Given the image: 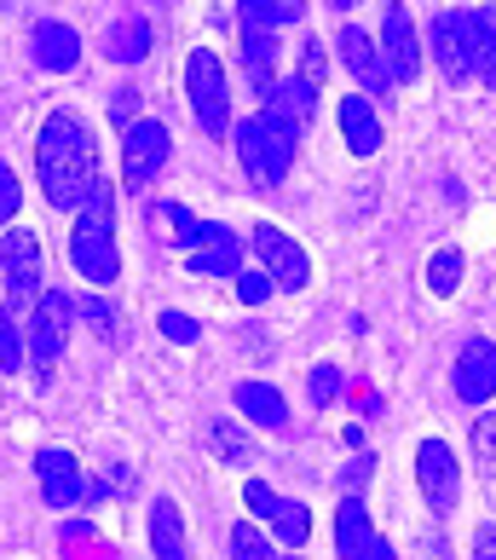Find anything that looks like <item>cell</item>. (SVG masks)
<instances>
[{
	"label": "cell",
	"instance_id": "cell-1",
	"mask_svg": "<svg viewBox=\"0 0 496 560\" xmlns=\"http://www.w3.org/2000/svg\"><path fill=\"white\" fill-rule=\"evenodd\" d=\"M93 133L87 121L70 116V110H52L40 121V139H35V174L47 185V202L52 209H81L93 191Z\"/></svg>",
	"mask_w": 496,
	"mask_h": 560
},
{
	"label": "cell",
	"instance_id": "cell-2",
	"mask_svg": "<svg viewBox=\"0 0 496 560\" xmlns=\"http://www.w3.org/2000/svg\"><path fill=\"white\" fill-rule=\"evenodd\" d=\"M295 139L300 133H288L283 121H272L265 110L237 128V162H243V174L255 191H277L288 179V168H295Z\"/></svg>",
	"mask_w": 496,
	"mask_h": 560
},
{
	"label": "cell",
	"instance_id": "cell-3",
	"mask_svg": "<svg viewBox=\"0 0 496 560\" xmlns=\"http://www.w3.org/2000/svg\"><path fill=\"white\" fill-rule=\"evenodd\" d=\"M185 93H191V116L209 139H220L232 128V93H225V70L209 47H197L185 58Z\"/></svg>",
	"mask_w": 496,
	"mask_h": 560
},
{
	"label": "cell",
	"instance_id": "cell-4",
	"mask_svg": "<svg viewBox=\"0 0 496 560\" xmlns=\"http://www.w3.org/2000/svg\"><path fill=\"white\" fill-rule=\"evenodd\" d=\"M70 260H75V272L87 278L93 289L116 283V278H121L116 220H110V214H93V209H81V220H75V237H70Z\"/></svg>",
	"mask_w": 496,
	"mask_h": 560
},
{
	"label": "cell",
	"instance_id": "cell-5",
	"mask_svg": "<svg viewBox=\"0 0 496 560\" xmlns=\"http://www.w3.org/2000/svg\"><path fill=\"white\" fill-rule=\"evenodd\" d=\"M70 318H75V301L64 295V289H40L35 318H29V364L35 370H52L58 364L64 336H70Z\"/></svg>",
	"mask_w": 496,
	"mask_h": 560
},
{
	"label": "cell",
	"instance_id": "cell-6",
	"mask_svg": "<svg viewBox=\"0 0 496 560\" xmlns=\"http://www.w3.org/2000/svg\"><path fill=\"white\" fill-rule=\"evenodd\" d=\"M248 243H255V255H260L265 272H272L277 289H306V283H312V260H306V248L288 232H277V225H255Z\"/></svg>",
	"mask_w": 496,
	"mask_h": 560
},
{
	"label": "cell",
	"instance_id": "cell-7",
	"mask_svg": "<svg viewBox=\"0 0 496 560\" xmlns=\"http://www.w3.org/2000/svg\"><path fill=\"white\" fill-rule=\"evenodd\" d=\"M416 480L433 514H450L457 509V491H462V468H457V451L445 440H422L416 445Z\"/></svg>",
	"mask_w": 496,
	"mask_h": 560
},
{
	"label": "cell",
	"instance_id": "cell-8",
	"mask_svg": "<svg viewBox=\"0 0 496 560\" xmlns=\"http://www.w3.org/2000/svg\"><path fill=\"white\" fill-rule=\"evenodd\" d=\"M450 387H457L462 405H491L496 399V341L468 336L457 364H450Z\"/></svg>",
	"mask_w": 496,
	"mask_h": 560
},
{
	"label": "cell",
	"instance_id": "cell-9",
	"mask_svg": "<svg viewBox=\"0 0 496 560\" xmlns=\"http://www.w3.org/2000/svg\"><path fill=\"white\" fill-rule=\"evenodd\" d=\"M381 58H387V75L399 81V88H410V81L422 75V35L416 24H410V12L392 0L387 18H381Z\"/></svg>",
	"mask_w": 496,
	"mask_h": 560
},
{
	"label": "cell",
	"instance_id": "cell-10",
	"mask_svg": "<svg viewBox=\"0 0 496 560\" xmlns=\"http://www.w3.org/2000/svg\"><path fill=\"white\" fill-rule=\"evenodd\" d=\"M162 162H168V128H162V121H133V128H121V179L151 185Z\"/></svg>",
	"mask_w": 496,
	"mask_h": 560
},
{
	"label": "cell",
	"instance_id": "cell-11",
	"mask_svg": "<svg viewBox=\"0 0 496 560\" xmlns=\"http://www.w3.org/2000/svg\"><path fill=\"white\" fill-rule=\"evenodd\" d=\"M0 283L12 289V301H40V243L24 225L0 243Z\"/></svg>",
	"mask_w": 496,
	"mask_h": 560
},
{
	"label": "cell",
	"instance_id": "cell-12",
	"mask_svg": "<svg viewBox=\"0 0 496 560\" xmlns=\"http://www.w3.org/2000/svg\"><path fill=\"white\" fill-rule=\"evenodd\" d=\"M35 480H40V497H47L52 509H75L81 497H87V486H81V463L70 451H58V445H47L35 456Z\"/></svg>",
	"mask_w": 496,
	"mask_h": 560
},
{
	"label": "cell",
	"instance_id": "cell-13",
	"mask_svg": "<svg viewBox=\"0 0 496 560\" xmlns=\"http://www.w3.org/2000/svg\"><path fill=\"white\" fill-rule=\"evenodd\" d=\"M260 110L272 121H283L288 133H306V121H312V110H318V88L306 75H288V81H277V88L260 98Z\"/></svg>",
	"mask_w": 496,
	"mask_h": 560
},
{
	"label": "cell",
	"instance_id": "cell-14",
	"mask_svg": "<svg viewBox=\"0 0 496 560\" xmlns=\"http://www.w3.org/2000/svg\"><path fill=\"white\" fill-rule=\"evenodd\" d=\"M335 47H341V65L364 81V93H387L392 75H387V58H381V40H376V35H364V30L346 24Z\"/></svg>",
	"mask_w": 496,
	"mask_h": 560
},
{
	"label": "cell",
	"instance_id": "cell-15",
	"mask_svg": "<svg viewBox=\"0 0 496 560\" xmlns=\"http://www.w3.org/2000/svg\"><path fill=\"white\" fill-rule=\"evenodd\" d=\"M376 549H381V537L369 526V509L358 497H346L335 509V560H376Z\"/></svg>",
	"mask_w": 496,
	"mask_h": 560
},
{
	"label": "cell",
	"instance_id": "cell-16",
	"mask_svg": "<svg viewBox=\"0 0 496 560\" xmlns=\"http://www.w3.org/2000/svg\"><path fill=\"white\" fill-rule=\"evenodd\" d=\"M29 52L47 75H64V70L81 65V35L70 24H58V18H47V24H35V35H29Z\"/></svg>",
	"mask_w": 496,
	"mask_h": 560
},
{
	"label": "cell",
	"instance_id": "cell-17",
	"mask_svg": "<svg viewBox=\"0 0 496 560\" xmlns=\"http://www.w3.org/2000/svg\"><path fill=\"white\" fill-rule=\"evenodd\" d=\"M151 232H162V237L179 243V248H202V243L225 237V225L197 220L191 209H179V202H151Z\"/></svg>",
	"mask_w": 496,
	"mask_h": 560
},
{
	"label": "cell",
	"instance_id": "cell-18",
	"mask_svg": "<svg viewBox=\"0 0 496 560\" xmlns=\"http://www.w3.org/2000/svg\"><path fill=\"white\" fill-rule=\"evenodd\" d=\"M427 47H433V65L445 70V81H468V75H473L468 40H462V12H439V18H433Z\"/></svg>",
	"mask_w": 496,
	"mask_h": 560
},
{
	"label": "cell",
	"instance_id": "cell-19",
	"mask_svg": "<svg viewBox=\"0 0 496 560\" xmlns=\"http://www.w3.org/2000/svg\"><path fill=\"white\" fill-rule=\"evenodd\" d=\"M462 40H468V65L480 75V88H496V18L485 7L462 12Z\"/></svg>",
	"mask_w": 496,
	"mask_h": 560
},
{
	"label": "cell",
	"instance_id": "cell-20",
	"mask_svg": "<svg viewBox=\"0 0 496 560\" xmlns=\"http://www.w3.org/2000/svg\"><path fill=\"white\" fill-rule=\"evenodd\" d=\"M341 139H346L353 156H376L381 151V116H376V105H369L364 93L341 98Z\"/></svg>",
	"mask_w": 496,
	"mask_h": 560
},
{
	"label": "cell",
	"instance_id": "cell-21",
	"mask_svg": "<svg viewBox=\"0 0 496 560\" xmlns=\"http://www.w3.org/2000/svg\"><path fill=\"white\" fill-rule=\"evenodd\" d=\"M277 30H243V75H248V93H272L277 88Z\"/></svg>",
	"mask_w": 496,
	"mask_h": 560
},
{
	"label": "cell",
	"instance_id": "cell-22",
	"mask_svg": "<svg viewBox=\"0 0 496 560\" xmlns=\"http://www.w3.org/2000/svg\"><path fill=\"white\" fill-rule=\"evenodd\" d=\"M151 40H156L151 18H116L105 30V58L110 65H139V58L151 52Z\"/></svg>",
	"mask_w": 496,
	"mask_h": 560
},
{
	"label": "cell",
	"instance_id": "cell-23",
	"mask_svg": "<svg viewBox=\"0 0 496 560\" xmlns=\"http://www.w3.org/2000/svg\"><path fill=\"white\" fill-rule=\"evenodd\" d=\"M237 272H243V237L237 232L191 248V278H237Z\"/></svg>",
	"mask_w": 496,
	"mask_h": 560
},
{
	"label": "cell",
	"instance_id": "cell-24",
	"mask_svg": "<svg viewBox=\"0 0 496 560\" xmlns=\"http://www.w3.org/2000/svg\"><path fill=\"white\" fill-rule=\"evenodd\" d=\"M237 410L248 422H260V428H283L288 422V405H283V393L277 387H265V382H237Z\"/></svg>",
	"mask_w": 496,
	"mask_h": 560
},
{
	"label": "cell",
	"instance_id": "cell-25",
	"mask_svg": "<svg viewBox=\"0 0 496 560\" xmlns=\"http://www.w3.org/2000/svg\"><path fill=\"white\" fill-rule=\"evenodd\" d=\"M151 549H156V560H191V555H185L179 509L168 503V497H156V509H151Z\"/></svg>",
	"mask_w": 496,
	"mask_h": 560
},
{
	"label": "cell",
	"instance_id": "cell-26",
	"mask_svg": "<svg viewBox=\"0 0 496 560\" xmlns=\"http://www.w3.org/2000/svg\"><path fill=\"white\" fill-rule=\"evenodd\" d=\"M243 12V30H283V24H300L306 0H237Z\"/></svg>",
	"mask_w": 496,
	"mask_h": 560
},
{
	"label": "cell",
	"instance_id": "cell-27",
	"mask_svg": "<svg viewBox=\"0 0 496 560\" xmlns=\"http://www.w3.org/2000/svg\"><path fill=\"white\" fill-rule=\"evenodd\" d=\"M209 451L220 456V463H237V468H248L255 463V440L232 422V417H220V422H209Z\"/></svg>",
	"mask_w": 496,
	"mask_h": 560
},
{
	"label": "cell",
	"instance_id": "cell-28",
	"mask_svg": "<svg viewBox=\"0 0 496 560\" xmlns=\"http://www.w3.org/2000/svg\"><path fill=\"white\" fill-rule=\"evenodd\" d=\"M457 283H462V248H439L427 260V289L433 295H457Z\"/></svg>",
	"mask_w": 496,
	"mask_h": 560
},
{
	"label": "cell",
	"instance_id": "cell-29",
	"mask_svg": "<svg viewBox=\"0 0 496 560\" xmlns=\"http://www.w3.org/2000/svg\"><path fill=\"white\" fill-rule=\"evenodd\" d=\"M29 359V329H17V313L0 306V370H17Z\"/></svg>",
	"mask_w": 496,
	"mask_h": 560
},
{
	"label": "cell",
	"instance_id": "cell-30",
	"mask_svg": "<svg viewBox=\"0 0 496 560\" xmlns=\"http://www.w3.org/2000/svg\"><path fill=\"white\" fill-rule=\"evenodd\" d=\"M272 526H277V537H283L288 549H300L306 537H312V514H306V503H288V497H283V509H277Z\"/></svg>",
	"mask_w": 496,
	"mask_h": 560
},
{
	"label": "cell",
	"instance_id": "cell-31",
	"mask_svg": "<svg viewBox=\"0 0 496 560\" xmlns=\"http://www.w3.org/2000/svg\"><path fill=\"white\" fill-rule=\"evenodd\" d=\"M243 509L255 514V521H277V509H283V497L265 486V480H248L243 486Z\"/></svg>",
	"mask_w": 496,
	"mask_h": 560
},
{
	"label": "cell",
	"instance_id": "cell-32",
	"mask_svg": "<svg viewBox=\"0 0 496 560\" xmlns=\"http://www.w3.org/2000/svg\"><path fill=\"white\" fill-rule=\"evenodd\" d=\"M232 560H277V555H272V544H265L255 526L243 521V526H232Z\"/></svg>",
	"mask_w": 496,
	"mask_h": 560
},
{
	"label": "cell",
	"instance_id": "cell-33",
	"mask_svg": "<svg viewBox=\"0 0 496 560\" xmlns=\"http://www.w3.org/2000/svg\"><path fill=\"white\" fill-rule=\"evenodd\" d=\"M335 393H341V370H335V364H312V376H306V399L329 405Z\"/></svg>",
	"mask_w": 496,
	"mask_h": 560
},
{
	"label": "cell",
	"instance_id": "cell-34",
	"mask_svg": "<svg viewBox=\"0 0 496 560\" xmlns=\"http://www.w3.org/2000/svg\"><path fill=\"white\" fill-rule=\"evenodd\" d=\"M272 272H237V295H243V306H265L272 301Z\"/></svg>",
	"mask_w": 496,
	"mask_h": 560
},
{
	"label": "cell",
	"instance_id": "cell-35",
	"mask_svg": "<svg viewBox=\"0 0 496 560\" xmlns=\"http://www.w3.org/2000/svg\"><path fill=\"white\" fill-rule=\"evenodd\" d=\"M156 329H162L168 341H179V347H191V341L202 336V324H197L191 313H162V318H156Z\"/></svg>",
	"mask_w": 496,
	"mask_h": 560
},
{
	"label": "cell",
	"instance_id": "cell-36",
	"mask_svg": "<svg viewBox=\"0 0 496 560\" xmlns=\"http://www.w3.org/2000/svg\"><path fill=\"white\" fill-rule=\"evenodd\" d=\"M17 220V174L0 162V225H12Z\"/></svg>",
	"mask_w": 496,
	"mask_h": 560
},
{
	"label": "cell",
	"instance_id": "cell-37",
	"mask_svg": "<svg viewBox=\"0 0 496 560\" xmlns=\"http://www.w3.org/2000/svg\"><path fill=\"white\" fill-rule=\"evenodd\" d=\"M473 456H480V463H485V456H496V417H485L480 428H473Z\"/></svg>",
	"mask_w": 496,
	"mask_h": 560
},
{
	"label": "cell",
	"instance_id": "cell-38",
	"mask_svg": "<svg viewBox=\"0 0 496 560\" xmlns=\"http://www.w3.org/2000/svg\"><path fill=\"white\" fill-rule=\"evenodd\" d=\"M81 313H87V324L98 329V336H110V324H116V318H110V306H105V301H87Z\"/></svg>",
	"mask_w": 496,
	"mask_h": 560
},
{
	"label": "cell",
	"instance_id": "cell-39",
	"mask_svg": "<svg viewBox=\"0 0 496 560\" xmlns=\"http://www.w3.org/2000/svg\"><path fill=\"white\" fill-rule=\"evenodd\" d=\"M473 560H496V526L473 532Z\"/></svg>",
	"mask_w": 496,
	"mask_h": 560
},
{
	"label": "cell",
	"instance_id": "cell-40",
	"mask_svg": "<svg viewBox=\"0 0 496 560\" xmlns=\"http://www.w3.org/2000/svg\"><path fill=\"white\" fill-rule=\"evenodd\" d=\"M300 75L312 81V88L323 81V47H318V40H306V70H300Z\"/></svg>",
	"mask_w": 496,
	"mask_h": 560
},
{
	"label": "cell",
	"instance_id": "cell-41",
	"mask_svg": "<svg viewBox=\"0 0 496 560\" xmlns=\"http://www.w3.org/2000/svg\"><path fill=\"white\" fill-rule=\"evenodd\" d=\"M133 110H139V93L121 88V93H116V121H121V128H133Z\"/></svg>",
	"mask_w": 496,
	"mask_h": 560
},
{
	"label": "cell",
	"instance_id": "cell-42",
	"mask_svg": "<svg viewBox=\"0 0 496 560\" xmlns=\"http://www.w3.org/2000/svg\"><path fill=\"white\" fill-rule=\"evenodd\" d=\"M364 480H369V456H358V463H353V468H346V486H353V491H358Z\"/></svg>",
	"mask_w": 496,
	"mask_h": 560
},
{
	"label": "cell",
	"instance_id": "cell-43",
	"mask_svg": "<svg viewBox=\"0 0 496 560\" xmlns=\"http://www.w3.org/2000/svg\"><path fill=\"white\" fill-rule=\"evenodd\" d=\"M376 560H399V555H392V549H387V544H381V549H376Z\"/></svg>",
	"mask_w": 496,
	"mask_h": 560
},
{
	"label": "cell",
	"instance_id": "cell-44",
	"mask_svg": "<svg viewBox=\"0 0 496 560\" xmlns=\"http://www.w3.org/2000/svg\"><path fill=\"white\" fill-rule=\"evenodd\" d=\"M329 7H335V12H346V7H353V0H329Z\"/></svg>",
	"mask_w": 496,
	"mask_h": 560
},
{
	"label": "cell",
	"instance_id": "cell-45",
	"mask_svg": "<svg viewBox=\"0 0 496 560\" xmlns=\"http://www.w3.org/2000/svg\"><path fill=\"white\" fill-rule=\"evenodd\" d=\"M0 7H7V0H0Z\"/></svg>",
	"mask_w": 496,
	"mask_h": 560
},
{
	"label": "cell",
	"instance_id": "cell-46",
	"mask_svg": "<svg viewBox=\"0 0 496 560\" xmlns=\"http://www.w3.org/2000/svg\"><path fill=\"white\" fill-rule=\"evenodd\" d=\"M491 18H496V12H491Z\"/></svg>",
	"mask_w": 496,
	"mask_h": 560
}]
</instances>
